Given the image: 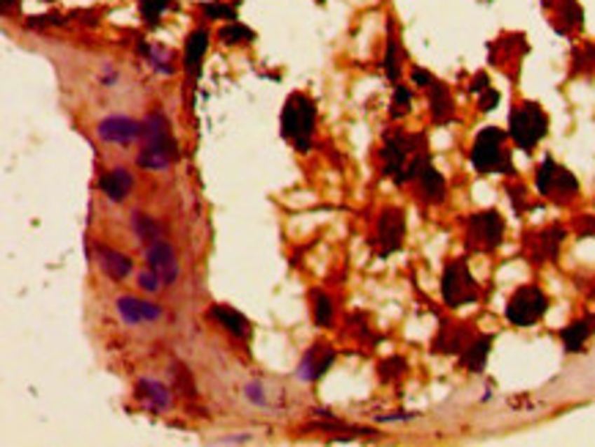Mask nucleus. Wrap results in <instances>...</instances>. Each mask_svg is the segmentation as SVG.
Listing matches in <instances>:
<instances>
[{"label":"nucleus","instance_id":"1","mask_svg":"<svg viewBox=\"0 0 595 447\" xmlns=\"http://www.w3.org/2000/svg\"><path fill=\"white\" fill-rule=\"evenodd\" d=\"M179 160V143L162 113H151L143 121V149L137 154V167L143 170H167Z\"/></svg>","mask_w":595,"mask_h":447},{"label":"nucleus","instance_id":"2","mask_svg":"<svg viewBox=\"0 0 595 447\" xmlns=\"http://www.w3.org/2000/svg\"><path fill=\"white\" fill-rule=\"evenodd\" d=\"M315 102L308 94H291L282 104L280 132L296 151H310L315 135Z\"/></svg>","mask_w":595,"mask_h":447},{"label":"nucleus","instance_id":"3","mask_svg":"<svg viewBox=\"0 0 595 447\" xmlns=\"http://www.w3.org/2000/svg\"><path fill=\"white\" fill-rule=\"evenodd\" d=\"M505 137H507V132H502V129H497V127L480 129V135L474 137L470 160H472V167H474L480 176H488V173L513 176L510 151H505Z\"/></svg>","mask_w":595,"mask_h":447},{"label":"nucleus","instance_id":"4","mask_svg":"<svg viewBox=\"0 0 595 447\" xmlns=\"http://www.w3.org/2000/svg\"><path fill=\"white\" fill-rule=\"evenodd\" d=\"M549 132V116L543 113L540 104L535 102H521L513 107L510 121H507V135L521 151H533L535 146L546 137Z\"/></svg>","mask_w":595,"mask_h":447},{"label":"nucleus","instance_id":"5","mask_svg":"<svg viewBox=\"0 0 595 447\" xmlns=\"http://www.w3.org/2000/svg\"><path fill=\"white\" fill-rule=\"evenodd\" d=\"M549 296L538 286H521L505 305V319L513 326H533L546 316Z\"/></svg>","mask_w":595,"mask_h":447},{"label":"nucleus","instance_id":"6","mask_svg":"<svg viewBox=\"0 0 595 447\" xmlns=\"http://www.w3.org/2000/svg\"><path fill=\"white\" fill-rule=\"evenodd\" d=\"M442 296L447 302V308H461V305H470L474 302L480 294H477V286L472 280L470 266L464 258L458 261H450L442 272Z\"/></svg>","mask_w":595,"mask_h":447},{"label":"nucleus","instance_id":"7","mask_svg":"<svg viewBox=\"0 0 595 447\" xmlns=\"http://www.w3.org/2000/svg\"><path fill=\"white\" fill-rule=\"evenodd\" d=\"M467 233H470L472 247H477V250H497L502 245V236H505V220L500 217V212H494V209L477 212V214L470 217Z\"/></svg>","mask_w":595,"mask_h":447},{"label":"nucleus","instance_id":"8","mask_svg":"<svg viewBox=\"0 0 595 447\" xmlns=\"http://www.w3.org/2000/svg\"><path fill=\"white\" fill-rule=\"evenodd\" d=\"M146 263L165 286H173L179 280V275H182L176 250H173V245L167 239H157V242L146 245Z\"/></svg>","mask_w":595,"mask_h":447},{"label":"nucleus","instance_id":"9","mask_svg":"<svg viewBox=\"0 0 595 447\" xmlns=\"http://www.w3.org/2000/svg\"><path fill=\"white\" fill-rule=\"evenodd\" d=\"M414 140L406 137L404 132H392L390 137H384V149H381V157H384V173L392 176V181L398 184V179L404 176V167H406L409 157L414 154Z\"/></svg>","mask_w":595,"mask_h":447},{"label":"nucleus","instance_id":"10","mask_svg":"<svg viewBox=\"0 0 595 447\" xmlns=\"http://www.w3.org/2000/svg\"><path fill=\"white\" fill-rule=\"evenodd\" d=\"M406 236V220L401 209H384L376 225V239L381 245V256H390L395 250H401Z\"/></svg>","mask_w":595,"mask_h":447},{"label":"nucleus","instance_id":"11","mask_svg":"<svg viewBox=\"0 0 595 447\" xmlns=\"http://www.w3.org/2000/svg\"><path fill=\"white\" fill-rule=\"evenodd\" d=\"M96 135H99L104 143L129 146V143H135L137 137H143V124L135 121V118H129V116H107V118L99 121Z\"/></svg>","mask_w":595,"mask_h":447},{"label":"nucleus","instance_id":"12","mask_svg":"<svg viewBox=\"0 0 595 447\" xmlns=\"http://www.w3.org/2000/svg\"><path fill=\"white\" fill-rule=\"evenodd\" d=\"M332 362H335V349L327 346V343H315V346H310L308 354L302 357V362H299V368H296V379H299V382H308V384L318 382V379L332 368Z\"/></svg>","mask_w":595,"mask_h":447},{"label":"nucleus","instance_id":"13","mask_svg":"<svg viewBox=\"0 0 595 447\" xmlns=\"http://www.w3.org/2000/svg\"><path fill=\"white\" fill-rule=\"evenodd\" d=\"M116 310H118L124 324H146V321L162 319V308L157 302H146V299H137V296H118Z\"/></svg>","mask_w":595,"mask_h":447},{"label":"nucleus","instance_id":"14","mask_svg":"<svg viewBox=\"0 0 595 447\" xmlns=\"http://www.w3.org/2000/svg\"><path fill=\"white\" fill-rule=\"evenodd\" d=\"M132 187H135V176L126 167H113L99 179V190L110 203H124L132 195Z\"/></svg>","mask_w":595,"mask_h":447},{"label":"nucleus","instance_id":"15","mask_svg":"<svg viewBox=\"0 0 595 447\" xmlns=\"http://www.w3.org/2000/svg\"><path fill=\"white\" fill-rule=\"evenodd\" d=\"M96 258H99V269L116 283H121L132 275V258L121 250H113L107 245H96Z\"/></svg>","mask_w":595,"mask_h":447},{"label":"nucleus","instance_id":"16","mask_svg":"<svg viewBox=\"0 0 595 447\" xmlns=\"http://www.w3.org/2000/svg\"><path fill=\"white\" fill-rule=\"evenodd\" d=\"M209 31L206 28H195V31L187 36V44H184V69L187 74L198 77L200 74V64H203V55L209 50Z\"/></svg>","mask_w":595,"mask_h":447},{"label":"nucleus","instance_id":"17","mask_svg":"<svg viewBox=\"0 0 595 447\" xmlns=\"http://www.w3.org/2000/svg\"><path fill=\"white\" fill-rule=\"evenodd\" d=\"M206 316L217 321L219 326H222L225 332H231L233 338H242V341H247V338H250V324H247V319H245L242 313H236L233 308L217 305V308H212Z\"/></svg>","mask_w":595,"mask_h":447},{"label":"nucleus","instance_id":"18","mask_svg":"<svg viewBox=\"0 0 595 447\" xmlns=\"http://www.w3.org/2000/svg\"><path fill=\"white\" fill-rule=\"evenodd\" d=\"M593 332H595V316H584V319L568 324L563 332H560V338H563V343H565V352L579 354L584 349V343H587V338H590Z\"/></svg>","mask_w":595,"mask_h":447},{"label":"nucleus","instance_id":"19","mask_svg":"<svg viewBox=\"0 0 595 447\" xmlns=\"http://www.w3.org/2000/svg\"><path fill=\"white\" fill-rule=\"evenodd\" d=\"M417 184H420V192L425 195V200H428V203H442V200H444V195H447V181H444V176L439 173L431 162H428V165H425V170L420 173Z\"/></svg>","mask_w":595,"mask_h":447},{"label":"nucleus","instance_id":"20","mask_svg":"<svg viewBox=\"0 0 595 447\" xmlns=\"http://www.w3.org/2000/svg\"><path fill=\"white\" fill-rule=\"evenodd\" d=\"M137 395H140L151 409H157V412L170 409V404H173L170 390H167L165 384L154 382V379H140V382H137Z\"/></svg>","mask_w":595,"mask_h":447},{"label":"nucleus","instance_id":"21","mask_svg":"<svg viewBox=\"0 0 595 447\" xmlns=\"http://www.w3.org/2000/svg\"><path fill=\"white\" fill-rule=\"evenodd\" d=\"M428 104H431V118L437 124H447L453 118V96L447 91L444 83H437L431 85V96H428Z\"/></svg>","mask_w":595,"mask_h":447},{"label":"nucleus","instance_id":"22","mask_svg":"<svg viewBox=\"0 0 595 447\" xmlns=\"http://www.w3.org/2000/svg\"><path fill=\"white\" fill-rule=\"evenodd\" d=\"M488 354H491V335H480L477 341H472L470 346L464 349L461 362L470 368L472 373H480V371L486 368V359H488Z\"/></svg>","mask_w":595,"mask_h":447},{"label":"nucleus","instance_id":"23","mask_svg":"<svg viewBox=\"0 0 595 447\" xmlns=\"http://www.w3.org/2000/svg\"><path fill=\"white\" fill-rule=\"evenodd\" d=\"M132 228H135V236L143 242V247L151 245V242H157V239H165V225H159L154 217H149L143 212H135L132 214Z\"/></svg>","mask_w":595,"mask_h":447},{"label":"nucleus","instance_id":"24","mask_svg":"<svg viewBox=\"0 0 595 447\" xmlns=\"http://www.w3.org/2000/svg\"><path fill=\"white\" fill-rule=\"evenodd\" d=\"M576 192H579V181H576V176H573L570 170L560 167V170H557V179H554L552 198H554L557 203H565V200H570Z\"/></svg>","mask_w":595,"mask_h":447},{"label":"nucleus","instance_id":"25","mask_svg":"<svg viewBox=\"0 0 595 447\" xmlns=\"http://www.w3.org/2000/svg\"><path fill=\"white\" fill-rule=\"evenodd\" d=\"M557 170H560V165L552 160V157H546V160L540 162V167H538V176H535V187L540 195H546V198H552V190H554V179H557Z\"/></svg>","mask_w":595,"mask_h":447},{"label":"nucleus","instance_id":"26","mask_svg":"<svg viewBox=\"0 0 595 447\" xmlns=\"http://www.w3.org/2000/svg\"><path fill=\"white\" fill-rule=\"evenodd\" d=\"M313 321L315 326H329L332 319H335V310H332V299L321 291H313Z\"/></svg>","mask_w":595,"mask_h":447},{"label":"nucleus","instance_id":"27","mask_svg":"<svg viewBox=\"0 0 595 447\" xmlns=\"http://www.w3.org/2000/svg\"><path fill=\"white\" fill-rule=\"evenodd\" d=\"M219 41L222 44H250L252 41V31L247 25H242V22H231V25H225V28H219Z\"/></svg>","mask_w":595,"mask_h":447},{"label":"nucleus","instance_id":"28","mask_svg":"<svg viewBox=\"0 0 595 447\" xmlns=\"http://www.w3.org/2000/svg\"><path fill=\"white\" fill-rule=\"evenodd\" d=\"M384 71H387V77L392 80V83H398V77H401V55H398V41L390 36L387 39V55H384Z\"/></svg>","mask_w":595,"mask_h":447},{"label":"nucleus","instance_id":"29","mask_svg":"<svg viewBox=\"0 0 595 447\" xmlns=\"http://www.w3.org/2000/svg\"><path fill=\"white\" fill-rule=\"evenodd\" d=\"M170 6V0H140V14H143V22L149 25H159V17L162 11Z\"/></svg>","mask_w":595,"mask_h":447},{"label":"nucleus","instance_id":"30","mask_svg":"<svg viewBox=\"0 0 595 447\" xmlns=\"http://www.w3.org/2000/svg\"><path fill=\"white\" fill-rule=\"evenodd\" d=\"M409 107H411V91H409V85H395V94H392V118H401V116H406Z\"/></svg>","mask_w":595,"mask_h":447},{"label":"nucleus","instance_id":"31","mask_svg":"<svg viewBox=\"0 0 595 447\" xmlns=\"http://www.w3.org/2000/svg\"><path fill=\"white\" fill-rule=\"evenodd\" d=\"M203 17H209V20H236V11L231 8V6H219V3H206L203 6Z\"/></svg>","mask_w":595,"mask_h":447},{"label":"nucleus","instance_id":"32","mask_svg":"<svg viewBox=\"0 0 595 447\" xmlns=\"http://www.w3.org/2000/svg\"><path fill=\"white\" fill-rule=\"evenodd\" d=\"M137 286L143 288V291H149V294H157V291H162L165 283L159 280L151 269H149V272H140V275H137Z\"/></svg>","mask_w":595,"mask_h":447},{"label":"nucleus","instance_id":"33","mask_svg":"<svg viewBox=\"0 0 595 447\" xmlns=\"http://www.w3.org/2000/svg\"><path fill=\"white\" fill-rule=\"evenodd\" d=\"M404 371H406V362H404V359H390V362H381V379L401 376Z\"/></svg>","mask_w":595,"mask_h":447},{"label":"nucleus","instance_id":"34","mask_svg":"<svg viewBox=\"0 0 595 447\" xmlns=\"http://www.w3.org/2000/svg\"><path fill=\"white\" fill-rule=\"evenodd\" d=\"M500 104V94L494 91V88H486L483 94H480V102H477V107L483 110V113H491L494 107Z\"/></svg>","mask_w":595,"mask_h":447},{"label":"nucleus","instance_id":"35","mask_svg":"<svg viewBox=\"0 0 595 447\" xmlns=\"http://www.w3.org/2000/svg\"><path fill=\"white\" fill-rule=\"evenodd\" d=\"M245 395L250 398L252 404H258V406H266V395H264V387L258 382H250L245 387Z\"/></svg>","mask_w":595,"mask_h":447},{"label":"nucleus","instance_id":"36","mask_svg":"<svg viewBox=\"0 0 595 447\" xmlns=\"http://www.w3.org/2000/svg\"><path fill=\"white\" fill-rule=\"evenodd\" d=\"M411 83L420 85V88H431L434 85V74L425 71V69H411Z\"/></svg>","mask_w":595,"mask_h":447},{"label":"nucleus","instance_id":"37","mask_svg":"<svg viewBox=\"0 0 595 447\" xmlns=\"http://www.w3.org/2000/svg\"><path fill=\"white\" fill-rule=\"evenodd\" d=\"M154 66L162 74H173V66H170V53H157L154 55Z\"/></svg>","mask_w":595,"mask_h":447},{"label":"nucleus","instance_id":"38","mask_svg":"<svg viewBox=\"0 0 595 447\" xmlns=\"http://www.w3.org/2000/svg\"><path fill=\"white\" fill-rule=\"evenodd\" d=\"M245 442H252L250 434H236V436H222V439H214V445H245Z\"/></svg>","mask_w":595,"mask_h":447},{"label":"nucleus","instance_id":"39","mask_svg":"<svg viewBox=\"0 0 595 447\" xmlns=\"http://www.w3.org/2000/svg\"><path fill=\"white\" fill-rule=\"evenodd\" d=\"M488 88V74H474V80H472L470 91L472 94H483Z\"/></svg>","mask_w":595,"mask_h":447}]
</instances>
